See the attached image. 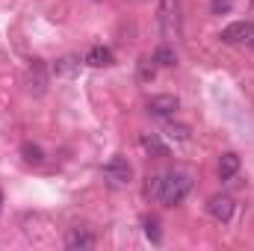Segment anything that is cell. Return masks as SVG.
<instances>
[{"mask_svg": "<svg viewBox=\"0 0 254 251\" xmlns=\"http://www.w3.org/2000/svg\"><path fill=\"white\" fill-rule=\"evenodd\" d=\"M190 189H192V178L187 172H169L166 178H160V195L157 198L166 207H178V204H184Z\"/></svg>", "mask_w": 254, "mask_h": 251, "instance_id": "6da1fadb", "label": "cell"}, {"mask_svg": "<svg viewBox=\"0 0 254 251\" xmlns=\"http://www.w3.org/2000/svg\"><path fill=\"white\" fill-rule=\"evenodd\" d=\"M160 30L169 42L181 39V0H160Z\"/></svg>", "mask_w": 254, "mask_h": 251, "instance_id": "7a4b0ae2", "label": "cell"}, {"mask_svg": "<svg viewBox=\"0 0 254 251\" xmlns=\"http://www.w3.org/2000/svg\"><path fill=\"white\" fill-rule=\"evenodd\" d=\"M104 178L110 184H116V187H125V184H130V178H133V169H130V163H127L125 157H113L104 166Z\"/></svg>", "mask_w": 254, "mask_h": 251, "instance_id": "3957f363", "label": "cell"}, {"mask_svg": "<svg viewBox=\"0 0 254 251\" xmlns=\"http://www.w3.org/2000/svg\"><path fill=\"white\" fill-rule=\"evenodd\" d=\"M252 36H254V24H252V21H237V24L225 27L219 39H222L225 45H243V42L249 45V42H252Z\"/></svg>", "mask_w": 254, "mask_h": 251, "instance_id": "277c9868", "label": "cell"}, {"mask_svg": "<svg viewBox=\"0 0 254 251\" xmlns=\"http://www.w3.org/2000/svg\"><path fill=\"white\" fill-rule=\"evenodd\" d=\"M181 110V101H178V95H154L151 101H148V113L151 116H175Z\"/></svg>", "mask_w": 254, "mask_h": 251, "instance_id": "5b68a950", "label": "cell"}, {"mask_svg": "<svg viewBox=\"0 0 254 251\" xmlns=\"http://www.w3.org/2000/svg\"><path fill=\"white\" fill-rule=\"evenodd\" d=\"M207 210H210V216L216 219V222H231V216H234V198L231 195H213L210 198V204H207Z\"/></svg>", "mask_w": 254, "mask_h": 251, "instance_id": "8992f818", "label": "cell"}, {"mask_svg": "<svg viewBox=\"0 0 254 251\" xmlns=\"http://www.w3.org/2000/svg\"><path fill=\"white\" fill-rule=\"evenodd\" d=\"M65 249H71V251H89V249H95V237H92L86 228H71V231L65 234Z\"/></svg>", "mask_w": 254, "mask_h": 251, "instance_id": "52a82bcc", "label": "cell"}, {"mask_svg": "<svg viewBox=\"0 0 254 251\" xmlns=\"http://www.w3.org/2000/svg\"><path fill=\"white\" fill-rule=\"evenodd\" d=\"M27 86H30V92H36V95H45V89H48V71H45V65L33 63L30 68V74H27Z\"/></svg>", "mask_w": 254, "mask_h": 251, "instance_id": "ba28073f", "label": "cell"}, {"mask_svg": "<svg viewBox=\"0 0 254 251\" xmlns=\"http://www.w3.org/2000/svg\"><path fill=\"white\" fill-rule=\"evenodd\" d=\"M237 172H240V157L234 151H225L219 157V181H231Z\"/></svg>", "mask_w": 254, "mask_h": 251, "instance_id": "9c48e42d", "label": "cell"}, {"mask_svg": "<svg viewBox=\"0 0 254 251\" xmlns=\"http://www.w3.org/2000/svg\"><path fill=\"white\" fill-rule=\"evenodd\" d=\"M139 142H142V148H145L151 157H169V145H166L157 133H142Z\"/></svg>", "mask_w": 254, "mask_h": 251, "instance_id": "30bf717a", "label": "cell"}, {"mask_svg": "<svg viewBox=\"0 0 254 251\" xmlns=\"http://www.w3.org/2000/svg\"><path fill=\"white\" fill-rule=\"evenodd\" d=\"M86 65H92V68H104V65H113V51L110 48H104V45H95L89 54H86Z\"/></svg>", "mask_w": 254, "mask_h": 251, "instance_id": "8fae6325", "label": "cell"}, {"mask_svg": "<svg viewBox=\"0 0 254 251\" xmlns=\"http://www.w3.org/2000/svg\"><path fill=\"white\" fill-rule=\"evenodd\" d=\"M77 71H80V60L77 57H63V60L54 63V74L57 77H74Z\"/></svg>", "mask_w": 254, "mask_h": 251, "instance_id": "7c38bea8", "label": "cell"}, {"mask_svg": "<svg viewBox=\"0 0 254 251\" xmlns=\"http://www.w3.org/2000/svg\"><path fill=\"white\" fill-rule=\"evenodd\" d=\"M21 154H24V160L33 163V166L45 163V151H42L39 145H33V142H24V145H21Z\"/></svg>", "mask_w": 254, "mask_h": 251, "instance_id": "4fadbf2b", "label": "cell"}, {"mask_svg": "<svg viewBox=\"0 0 254 251\" xmlns=\"http://www.w3.org/2000/svg\"><path fill=\"white\" fill-rule=\"evenodd\" d=\"M154 77H157V63H154V57H151V60H148V57L139 60V80H142V83H151Z\"/></svg>", "mask_w": 254, "mask_h": 251, "instance_id": "5bb4252c", "label": "cell"}, {"mask_svg": "<svg viewBox=\"0 0 254 251\" xmlns=\"http://www.w3.org/2000/svg\"><path fill=\"white\" fill-rule=\"evenodd\" d=\"M154 63L163 65V68H172V65L178 63V57H175L172 48H157V51H154Z\"/></svg>", "mask_w": 254, "mask_h": 251, "instance_id": "9a60e30c", "label": "cell"}, {"mask_svg": "<svg viewBox=\"0 0 254 251\" xmlns=\"http://www.w3.org/2000/svg\"><path fill=\"white\" fill-rule=\"evenodd\" d=\"M169 136H175V139H181V142H184V139H190V127H184V125H172L169 127Z\"/></svg>", "mask_w": 254, "mask_h": 251, "instance_id": "2e32d148", "label": "cell"}, {"mask_svg": "<svg viewBox=\"0 0 254 251\" xmlns=\"http://www.w3.org/2000/svg\"><path fill=\"white\" fill-rule=\"evenodd\" d=\"M157 228H160L157 222H145V234H148L151 243H160V231H157Z\"/></svg>", "mask_w": 254, "mask_h": 251, "instance_id": "e0dca14e", "label": "cell"}, {"mask_svg": "<svg viewBox=\"0 0 254 251\" xmlns=\"http://www.w3.org/2000/svg\"><path fill=\"white\" fill-rule=\"evenodd\" d=\"M234 6V0H213V12L216 15H222V12H228Z\"/></svg>", "mask_w": 254, "mask_h": 251, "instance_id": "ac0fdd59", "label": "cell"}, {"mask_svg": "<svg viewBox=\"0 0 254 251\" xmlns=\"http://www.w3.org/2000/svg\"><path fill=\"white\" fill-rule=\"evenodd\" d=\"M249 45H252V48H254V36H252V42H249Z\"/></svg>", "mask_w": 254, "mask_h": 251, "instance_id": "d6986e66", "label": "cell"}]
</instances>
